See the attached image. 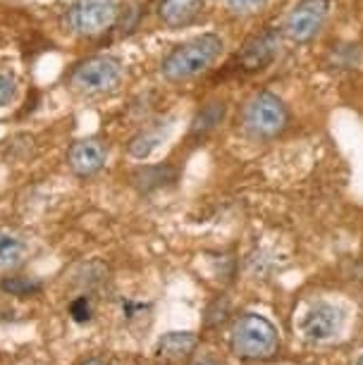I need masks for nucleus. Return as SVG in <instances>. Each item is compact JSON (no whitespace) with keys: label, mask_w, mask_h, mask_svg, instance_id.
I'll return each mask as SVG.
<instances>
[{"label":"nucleus","mask_w":363,"mask_h":365,"mask_svg":"<svg viewBox=\"0 0 363 365\" xmlns=\"http://www.w3.org/2000/svg\"><path fill=\"white\" fill-rule=\"evenodd\" d=\"M70 313H72V318L77 320V322H86L88 318H91V308H88V301L86 299H77L70 306Z\"/></svg>","instance_id":"18"},{"label":"nucleus","mask_w":363,"mask_h":365,"mask_svg":"<svg viewBox=\"0 0 363 365\" xmlns=\"http://www.w3.org/2000/svg\"><path fill=\"white\" fill-rule=\"evenodd\" d=\"M125 70L113 55H91L81 60L70 74V86L84 96H106L113 93L122 84Z\"/></svg>","instance_id":"4"},{"label":"nucleus","mask_w":363,"mask_h":365,"mask_svg":"<svg viewBox=\"0 0 363 365\" xmlns=\"http://www.w3.org/2000/svg\"><path fill=\"white\" fill-rule=\"evenodd\" d=\"M79 365H108L106 361H101V358H86L84 363H79Z\"/></svg>","instance_id":"19"},{"label":"nucleus","mask_w":363,"mask_h":365,"mask_svg":"<svg viewBox=\"0 0 363 365\" xmlns=\"http://www.w3.org/2000/svg\"><path fill=\"white\" fill-rule=\"evenodd\" d=\"M26 258V241L10 230H0V272L15 270Z\"/></svg>","instance_id":"13"},{"label":"nucleus","mask_w":363,"mask_h":365,"mask_svg":"<svg viewBox=\"0 0 363 365\" xmlns=\"http://www.w3.org/2000/svg\"><path fill=\"white\" fill-rule=\"evenodd\" d=\"M118 15V0H77L70 10V24L81 36H101L113 29Z\"/></svg>","instance_id":"6"},{"label":"nucleus","mask_w":363,"mask_h":365,"mask_svg":"<svg viewBox=\"0 0 363 365\" xmlns=\"http://www.w3.org/2000/svg\"><path fill=\"white\" fill-rule=\"evenodd\" d=\"M232 351L249 361L270 358L277 351V327L258 313L242 315L232 327Z\"/></svg>","instance_id":"3"},{"label":"nucleus","mask_w":363,"mask_h":365,"mask_svg":"<svg viewBox=\"0 0 363 365\" xmlns=\"http://www.w3.org/2000/svg\"><path fill=\"white\" fill-rule=\"evenodd\" d=\"M196 334L191 332H170V334H163L158 344H155V356L160 361H168V363H180L184 358H189L194 354L196 349Z\"/></svg>","instance_id":"12"},{"label":"nucleus","mask_w":363,"mask_h":365,"mask_svg":"<svg viewBox=\"0 0 363 365\" xmlns=\"http://www.w3.org/2000/svg\"><path fill=\"white\" fill-rule=\"evenodd\" d=\"M17 96V81L10 77V74L0 72V108L10 106Z\"/></svg>","instance_id":"17"},{"label":"nucleus","mask_w":363,"mask_h":365,"mask_svg":"<svg viewBox=\"0 0 363 365\" xmlns=\"http://www.w3.org/2000/svg\"><path fill=\"white\" fill-rule=\"evenodd\" d=\"M225 43L218 34H201V36L184 41L173 48L160 63L163 79L170 84H182L205 74L223 55Z\"/></svg>","instance_id":"1"},{"label":"nucleus","mask_w":363,"mask_h":365,"mask_svg":"<svg viewBox=\"0 0 363 365\" xmlns=\"http://www.w3.org/2000/svg\"><path fill=\"white\" fill-rule=\"evenodd\" d=\"M170 132H173V125L170 122H155L141 132H136L127 143V153L136 158V160H146V158L153 153L155 148H160L163 143L168 141Z\"/></svg>","instance_id":"10"},{"label":"nucleus","mask_w":363,"mask_h":365,"mask_svg":"<svg viewBox=\"0 0 363 365\" xmlns=\"http://www.w3.org/2000/svg\"><path fill=\"white\" fill-rule=\"evenodd\" d=\"M359 365H363V356H361V358H359Z\"/></svg>","instance_id":"21"},{"label":"nucleus","mask_w":363,"mask_h":365,"mask_svg":"<svg viewBox=\"0 0 363 365\" xmlns=\"http://www.w3.org/2000/svg\"><path fill=\"white\" fill-rule=\"evenodd\" d=\"M191 365H218V363L208 361V358H203V361H196V363H191Z\"/></svg>","instance_id":"20"},{"label":"nucleus","mask_w":363,"mask_h":365,"mask_svg":"<svg viewBox=\"0 0 363 365\" xmlns=\"http://www.w3.org/2000/svg\"><path fill=\"white\" fill-rule=\"evenodd\" d=\"M203 8V0H160L158 17L170 29H182L198 17Z\"/></svg>","instance_id":"11"},{"label":"nucleus","mask_w":363,"mask_h":365,"mask_svg":"<svg viewBox=\"0 0 363 365\" xmlns=\"http://www.w3.org/2000/svg\"><path fill=\"white\" fill-rule=\"evenodd\" d=\"M268 0H227V10L235 12L239 17H249V15H256L261 12Z\"/></svg>","instance_id":"15"},{"label":"nucleus","mask_w":363,"mask_h":365,"mask_svg":"<svg viewBox=\"0 0 363 365\" xmlns=\"http://www.w3.org/2000/svg\"><path fill=\"white\" fill-rule=\"evenodd\" d=\"M225 115V106L223 103H208L201 113L196 115L194 120V132H208V129H213L215 125H220Z\"/></svg>","instance_id":"14"},{"label":"nucleus","mask_w":363,"mask_h":365,"mask_svg":"<svg viewBox=\"0 0 363 365\" xmlns=\"http://www.w3.org/2000/svg\"><path fill=\"white\" fill-rule=\"evenodd\" d=\"M277 51H280V34L272 26H268V29H263L261 34H256V36L246 41L242 53H239V63H242L246 72L265 70L275 60Z\"/></svg>","instance_id":"7"},{"label":"nucleus","mask_w":363,"mask_h":365,"mask_svg":"<svg viewBox=\"0 0 363 365\" xmlns=\"http://www.w3.org/2000/svg\"><path fill=\"white\" fill-rule=\"evenodd\" d=\"M5 289V292H10V294H17V296H29L31 292H39L41 284L39 282H31V279H19V277H12L8 282H3L0 284Z\"/></svg>","instance_id":"16"},{"label":"nucleus","mask_w":363,"mask_h":365,"mask_svg":"<svg viewBox=\"0 0 363 365\" xmlns=\"http://www.w3.org/2000/svg\"><path fill=\"white\" fill-rule=\"evenodd\" d=\"M242 132L253 141H272L290 127V108L280 96L270 91H256L242 106L239 115Z\"/></svg>","instance_id":"2"},{"label":"nucleus","mask_w":363,"mask_h":365,"mask_svg":"<svg viewBox=\"0 0 363 365\" xmlns=\"http://www.w3.org/2000/svg\"><path fill=\"white\" fill-rule=\"evenodd\" d=\"M330 15V0H299L285 17V34L294 43H311L323 31Z\"/></svg>","instance_id":"5"},{"label":"nucleus","mask_w":363,"mask_h":365,"mask_svg":"<svg viewBox=\"0 0 363 365\" xmlns=\"http://www.w3.org/2000/svg\"><path fill=\"white\" fill-rule=\"evenodd\" d=\"M342 325H344V313H342V308L332 306V303H318V306H313L311 311L306 313L301 329H304V334L308 339L325 341V339L337 336Z\"/></svg>","instance_id":"9"},{"label":"nucleus","mask_w":363,"mask_h":365,"mask_svg":"<svg viewBox=\"0 0 363 365\" xmlns=\"http://www.w3.org/2000/svg\"><path fill=\"white\" fill-rule=\"evenodd\" d=\"M106 160H108V148L98 139H79L67 150V165L79 177L98 175L106 168Z\"/></svg>","instance_id":"8"}]
</instances>
